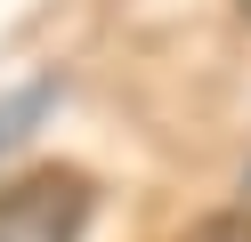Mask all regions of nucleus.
Instances as JSON below:
<instances>
[{"mask_svg": "<svg viewBox=\"0 0 251 242\" xmlns=\"http://www.w3.org/2000/svg\"><path fill=\"white\" fill-rule=\"evenodd\" d=\"M89 218H98V186L65 161L0 186V242H81Z\"/></svg>", "mask_w": 251, "mask_h": 242, "instance_id": "obj_1", "label": "nucleus"}, {"mask_svg": "<svg viewBox=\"0 0 251 242\" xmlns=\"http://www.w3.org/2000/svg\"><path fill=\"white\" fill-rule=\"evenodd\" d=\"M49 97H57V81H33V89L0 97V154H17V145L33 137L41 121H49Z\"/></svg>", "mask_w": 251, "mask_h": 242, "instance_id": "obj_2", "label": "nucleus"}, {"mask_svg": "<svg viewBox=\"0 0 251 242\" xmlns=\"http://www.w3.org/2000/svg\"><path fill=\"white\" fill-rule=\"evenodd\" d=\"M186 242H251V226L243 218H211V226H195Z\"/></svg>", "mask_w": 251, "mask_h": 242, "instance_id": "obj_3", "label": "nucleus"}, {"mask_svg": "<svg viewBox=\"0 0 251 242\" xmlns=\"http://www.w3.org/2000/svg\"><path fill=\"white\" fill-rule=\"evenodd\" d=\"M243 8H251V0H243Z\"/></svg>", "mask_w": 251, "mask_h": 242, "instance_id": "obj_4", "label": "nucleus"}]
</instances>
